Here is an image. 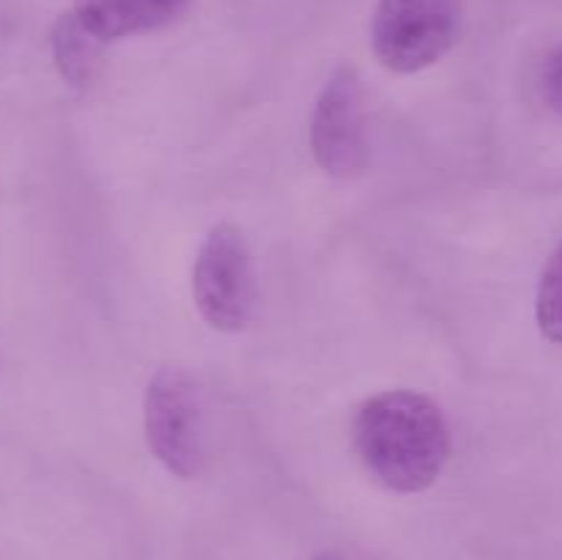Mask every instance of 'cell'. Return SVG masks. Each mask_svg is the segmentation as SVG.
<instances>
[{"instance_id":"cell-4","label":"cell","mask_w":562,"mask_h":560,"mask_svg":"<svg viewBox=\"0 0 562 560\" xmlns=\"http://www.w3.org/2000/svg\"><path fill=\"white\" fill-rule=\"evenodd\" d=\"M459 25V0H379L371 25L373 53L384 69L415 75L450 53Z\"/></svg>"},{"instance_id":"cell-9","label":"cell","mask_w":562,"mask_h":560,"mask_svg":"<svg viewBox=\"0 0 562 560\" xmlns=\"http://www.w3.org/2000/svg\"><path fill=\"white\" fill-rule=\"evenodd\" d=\"M538 86H541V97L547 108L562 119V42L554 44L547 58H543Z\"/></svg>"},{"instance_id":"cell-8","label":"cell","mask_w":562,"mask_h":560,"mask_svg":"<svg viewBox=\"0 0 562 560\" xmlns=\"http://www.w3.org/2000/svg\"><path fill=\"white\" fill-rule=\"evenodd\" d=\"M538 329L552 344H562V239L543 264L536 296Z\"/></svg>"},{"instance_id":"cell-10","label":"cell","mask_w":562,"mask_h":560,"mask_svg":"<svg viewBox=\"0 0 562 560\" xmlns=\"http://www.w3.org/2000/svg\"><path fill=\"white\" fill-rule=\"evenodd\" d=\"M313 560H344V558H340L338 552H322V555H316Z\"/></svg>"},{"instance_id":"cell-1","label":"cell","mask_w":562,"mask_h":560,"mask_svg":"<svg viewBox=\"0 0 562 560\" xmlns=\"http://www.w3.org/2000/svg\"><path fill=\"white\" fill-rule=\"evenodd\" d=\"M355 450L390 492H426L450 459V426L428 395L384 390L357 412Z\"/></svg>"},{"instance_id":"cell-5","label":"cell","mask_w":562,"mask_h":560,"mask_svg":"<svg viewBox=\"0 0 562 560\" xmlns=\"http://www.w3.org/2000/svg\"><path fill=\"white\" fill-rule=\"evenodd\" d=\"M311 152L335 179H355L368 165L366 86L351 64L338 66L324 82L311 115Z\"/></svg>"},{"instance_id":"cell-2","label":"cell","mask_w":562,"mask_h":560,"mask_svg":"<svg viewBox=\"0 0 562 560\" xmlns=\"http://www.w3.org/2000/svg\"><path fill=\"white\" fill-rule=\"evenodd\" d=\"M146 443L176 478H195L206 461V410L198 382L184 368H159L143 399Z\"/></svg>"},{"instance_id":"cell-7","label":"cell","mask_w":562,"mask_h":560,"mask_svg":"<svg viewBox=\"0 0 562 560\" xmlns=\"http://www.w3.org/2000/svg\"><path fill=\"white\" fill-rule=\"evenodd\" d=\"M102 38L77 20L75 11L60 16L53 27V55L60 77L75 88L91 86L102 66Z\"/></svg>"},{"instance_id":"cell-6","label":"cell","mask_w":562,"mask_h":560,"mask_svg":"<svg viewBox=\"0 0 562 560\" xmlns=\"http://www.w3.org/2000/svg\"><path fill=\"white\" fill-rule=\"evenodd\" d=\"M192 0H75V16L104 44L173 25Z\"/></svg>"},{"instance_id":"cell-3","label":"cell","mask_w":562,"mask_h":560,"mask_svg":"<svg viewBox=\"0 0 562 560\" xmlns=\"http://www.w3.org/2000/svg\"><path fill=\"white\" fill-rule=\"evenodd\" d=\"M192 296L203 322L220 333H239L252 322L256 267L250 242L236 223H217L201 242L192 267Z\"/></svg>"}]
</instances>
